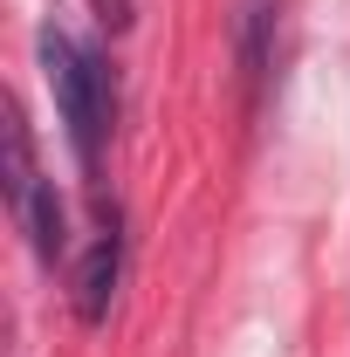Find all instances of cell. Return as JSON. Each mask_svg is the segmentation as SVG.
Returning <instances> with one entry per match:
<instances>
[{
  "label": "cell",
  "instance_id": "7a4b0ae2",
  "mask_svg": "<svg viewBox=\"0 0 350 357\" xmlns=\"http://www.w3.org/2000/svg\"><path fill=\"white\" fill-rule=\"evenodd\" d=\"M117 275H124V234H117V206H103V227H96L89 255L76 261V316L83 323H103L110 316Z\"/></svg>",
  "mask_w": 350,
  "mask_h": 357
},
{
  "label": "cell",
  "instance_id": "6da1fadb",
  "mask_svg": "<svg viewBox=\"0 0 350 357\" xmlns=\"http://www.w3.org/2000/svg\"><path fill=\"white\" fill-rule=\"evenodd\" d=\"M42 69H48V89H55V110L69 124V144L96 172V151H103V131L117 124V83L103 69V55L76 48L62 28H42Z\"/></svg>",
  "mask_w": 350,
  "mask_h": 357
},
{
  "label": "cell",
  "instance_id": "277c9868",
  "mask_svg": "<svg viewBox=\"0 0 350 357\" xmlns=\"http://www.w3.org/2000/svg\"><path fill=\"white\" fill-rule=\"evenodd\" d=\"M14 220L28 227V248H35V261H42V268L62 261L69 234H62V199H55V185H48V178L28 192V199H21V206H14Z\"/></svg>",
  "mask_w": 350,
  "mask_h": 357
},
{
  "label": "cell",
  "instance_id": "8992f818",
  "mask_svg": "<svg viewBox=\"0 0 350 357\" xmlns=\"http://www.w3.org/2000/svg\"><path fill=\"white\" fill-rule=\"evenodd\" d=\"M89 7H96V21H103L110 35H124V28L137 21V14H131V0H89Z\"/></svg>",
  "mask_w": 350,
  "mask_h": 357
},
{
  "label": "cell",
  "instance_id": "5b68a950",
  "mask_svg": "<svg viewBox=\"0 0 350 357\" xmlns=\"http://www.w3.org/2000/svg\"><path fill=\"white\" fill-rule=\"evenodd\" d=\"M0 151H7V206H21L42 172H35V137H28V117H21V103L7 96V110H0Z\"/></svg>",
  "mask_w": 350,
  "mask_h": 357
},
{
  "label": "cell",
  "instance_id": "3957f363",
  "mask_svg": "<svg viewBox=\"0 0 350 357\" xmlns=\"http://www.w3.org/2000/svg\"><path fill=\"white\" fill-rule=\"evenodd\" d=\"M234 55H241L248 103H261V83L275 69V0H241V14H234Z\"/></svg>",
  "mask_w": 350,
  "mask_h": 357
}]
</instances>
